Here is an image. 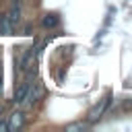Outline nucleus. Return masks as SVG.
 <instances>
[{
    "label": "nucleus",
    "mask_w": 132,
    "mask_h": 132,
    "mask_svg": "<svg viewBox=\"0 0 132 132\" xmlns=\"http://www.w3.org/2000/svg\"><path fill=\"white\" fill-rule=\"evenodd\" d=\"M23 122H25V116H23L21 111H16V113H12L8 128H10V130H16V128H21V126H23Z\"/></svg>",
    "instance_id": "4"
},
{
    "label": "nucleus",
    "mask_w": 132,
    "mask_h": 132,
    "mask_svg": "<svg viewBox=\"0 0 132 132\" xmlns=\"http://www.w3.org/2000/svg\"><path fill=\"white\" fill-rule=\"evenodd\" d=\"M80 128H82L80 124H74V126H68V130H80Z\"/></svg>",
    "instance_id": "6"
},
{
    "label": "nucleus",
    "mask_w": 132,
    "mask_h": 132,
    "mask_svg": "<svg viewBox=\"0 0 132 132\" xmlns=\"http://www.w3.org/2000/svg\"><path fill=\"white\" fill-rule=\"evenodd\" d=\"M41 25H43L45 29H52V27L58 25V16H56V14H45L43 21H41Z\"/></svg>",
    "instance_id": "5"
},
{
    "label": "nucleus",
    "mask_w": 132,
    "mask_h": 132,
    "mask_svg": "<svg viewBox=\"0 0 132 132\" xmlns=\"http://www.w3.org/2000/svg\"><path fill=\"white\" fill-rule=\"evenodd\" d=\"M41 93H43V87H41L39 82H35V85H29V91H27V95H25V99H23V103H21V105H25V107H31V105H35V103L39 101Z\"/></svg>",
    "instance_id": "1"
},
{
    "label": "nucleus",
    "mask_w": 132,
    "mask_h": 132,
    "mask_svg": "<svg viewBox=\"0 0 132 132\" xmlns=\"http://www.w3.org/2000/svg\"><path fill=\"white\" fill-rule=\"evenodd\" d=\"M109 99H111V95L103 97V99H101V101H99V103L89 111V118H87V120H89V122H97V120L105 113V109H107V105H109Z\"/></svg>",
    "instance_id": "2"
},
{
    "label": "nucleus",
    "mask_w": 132,
    "mask_h": 132,
    "mask_svg": "<svg viewBox=\"0 0 132 132\" xmlns=\"http://www.w3.org/2000/svg\"><path fill=\"white\" fill-rule=\"evenodd\" d=\"M0 93H2V72H0Z\"/></svg>",
    "instance_id": "7"
},
{
    "label": "nucleus",
    "mask_w": 132,
    "mask_h": 132,
    "mask_svg": "<svg viewBox=\"0 0 132 132\" xmlns=\"http://www.w3.org/2000/svg\"><path fill=\"white\" fill-rule=\"evenodd\" d=\"M29 85H31V82H21V85L16 87V93H14V101H16V103H23V99H25V95H27V91H29Z\"/></svg>",
    "instance_id": "3"
}]
</instances>
